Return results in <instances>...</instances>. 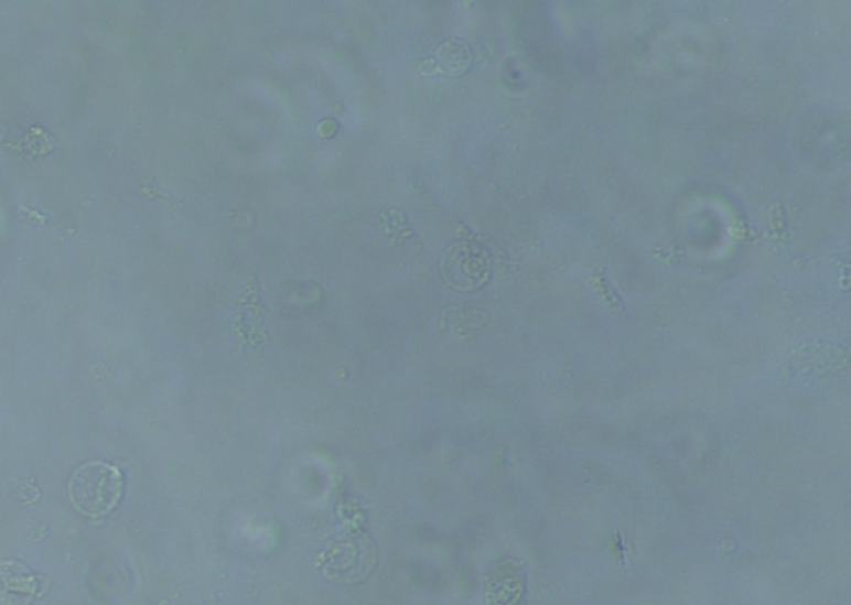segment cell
<instances>
[{
  "label": "cell",
  "mask_w": 851,
  "mask_h": 605,
  "mask_svg": "<svg viewBox=\"0 0 851 605\" xmlns=\"http://www.w3.org/2000/svg\"><path fill=\"white\" fill-rule=\"evenodd\" d=\"M68 499L80 515L90 519L109 516L123 494V474L116 464L88 461L68 480Z\"/></svg>",
  "instance_id": "6da1fadb"
}]
</instances>
